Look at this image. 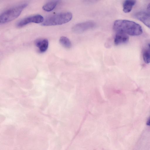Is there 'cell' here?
Here are the masks:
<instances>
[{"label":"cell","instance_id":"cell-5","mask_svg":"<svg viewBox=\"0 0 150 150\" xmlns=\"http://www.w3.org/2000/svg\"><path fill=\"white\" fill-rule=\"evenodd\" d=\"M95 25L93 21H86L76 24L72 28V30L74 33H81L94 28Z\"/></svg>","mask_w":150,"mask_h":150},{"label":"cell","instance_id":"cell-8","mask_svg":"<svg viewBox=\"0 0 150 150\" xmlns=\"http://www.w3.org/2000/svg\"><path fill=\"white\" fill-rule=\"evenodd\" d=\"M129 40L128 36L126 34L117 33L114 39V42L116 45H119L127 42Z\"/></svg>","mask_w":150,"mask_h":150},{"label":"cell","instance_id":"cell-1","mask_svg":"<svg viewBox=\"0 0 150 150\" xmlns=\"http://www.w3.org/2000/svg\"><path fill=\"white\" fill-rule=\"evenodd\" d=\"M113 28L117 33H121L131 36H136L142 33L141 26L132 21L126 20H118L114 23Z\"/></svg>","mask_w":150,"mask_h":150},{"label":"cell","instance_id":"cell-13","mask_svg":"<svg viewBox=\"0 0 150 150\" xmlns=\"http://www.w3.org/2000/svg\"><path fill=\"white\" fill-rule=\"evenodd\" d=\"M147 9L148 13L150 14V3L148 4L147 6Z\"/></svg>","mask_w":150,"mask_h":150},{"label":"cell","instance_id":"cell-14","mask_svg":"<svg viewBox=\"0 0 150 150\" xmlns=\"http://www.w3.org/2000/svg\"><path fill=\"white\" fill-rule=\"evenodd\" d=\"M146 125L148 126H150V117L146 122Z\"/></svg>","mask_w":150,"mask_h":150},{"label":"cell","instance_id":"cell-7","mask_svg":"<svg viewBox=\"0 0 150 150\" xmlns=\"http://www.w3.org/2000/svg\"><path fill=\"white\" fill-rule=\"evenodd\" d=\"M35 44L38 48L39 51L41 53H43L47 50L49 42L48 40L46 39H39L35 40Z\"/></svg>","mask_w":150,"mask_h":150},{"label":"cell","instance_id":"cell-10","mask_svg":"<svg viewBox=\"0 0 150 150\" xmlns=\"http://www.w3.org/2000/svg\"><path fill=\"white\" fill-rule=\"evenodd\" d=\"M58 2V1H53L48 2L43 6L42 9L45 11H50L56 7Z\"/></svg>","mask_w":150,"mask_h":150},{"label":"cell","instance_id":"cell-2","mask_svg":"<svg viewBox=\"0 0 150 150\" xmlns=\"http://www.w3.org/2000/svg\"><path fill=\"white\" fill-rule=\"evenodd\" d=\"M72 17V14L70 12L60 13L48 17L44 21L42 25L45 26L61 25L69 22Z\"/></svg>","mask_w":150,"mask_h":150},{"label":"cell","instance_id":"cell-9","mask_svg":"<svg viewBox=\"0 0 150 150\" xmlns=\"http://www.w3.org/2000/svg\"><path fill=\"white\" fill-rule=\"evenodd\" d=\"M136 2L135 0L125 1L123 4V10L125 13L129 12Z\"/></svg>","mask_w":150,"mask_h":150},{"label":"cell","instance_id":"cell-3","mask_svg":"<svg viewBox=\"0 0 150 150\" xmlns=\"http://www.w3.org/2000/svg\"><path fill=\"white\" fill-rule=\"evenodd\" d=\"M27 3H22L12 7L3 12L0 16V23H8L18 17L28 5Z\"/></svg>","mask_w":150,"mask_h":150},{"label":"cell","instance_id":"cell-12","mask_svg":"<svg viewBox=\"0 0 150 150\" xmlns=\"http://www.w3.org/2000/svg\"><path fill=\"white\" fill-rule=\"evenodd\" d=\"M143 57L144 62L146 64L150 63V50L144 49L143 52Z\"/></svg>","mask_w":150,"mask_h":150},{"label":"cell","instance_id":"cell-11","mask_svg":"<svg viewBox=\"0 0 150 150\" xmlns=\"http://www.w3.org/2000/svg\"><path fill=\"white\" fill-rule=\"evenodd\" d=\"M61 44L64 47L69 49L71 46V43L70 40L65 36H62L59 39Z\"/></svg>","mask_w":150,"mask_h":150},{"label":"cell","instance_id":"cell-6","mask_svg":"<svg viewBox=\"0 0 150 150\" xmlns=\"http://www.w3.org/2000/svg\"><path fill=\"white\" fill-rule=\"evenodd\" d=\"M134 17L150 28V14L144 12L140 11L136 13Z\"/></svg>","mask_w":150,"mask_h":150},{"label":"cell","instance_id":"cell-4","mask_svg":"<svg viewBox=\"0 0 150 150\" xmlns=\"http://www.w3.org/2000/svg\"><path fill=\"white\" fill-rule=\"evenodd\" d=\"M44 21L42 16L39 14H36L24 18L16 23V26L19 28L22 27L31 23H40Z\"/></svg>","mask_w":150,"mask_h":150}]
</instances>
